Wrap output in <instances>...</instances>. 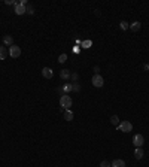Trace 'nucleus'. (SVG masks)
I'll return each instance as SVG.
<instances>
[{
	"label": "nucleus",
	"mask_w": 149,
	"mask_h": 167,
	"mask_svg": "<svg viewBox=\"0 0 149 167\" xmlns=\"http://www.w3.org/2000/svg\"><path fill=\"white\" fill-rule=\"evenodd\" d=\"M72 103H73V100H72V97H70L69 94H63V95L60 97V106H61L63 109H69V108L72 106Z\"/></svg>",
	"instance_id": "1"
},
{
	"label": "nucleus",
	"mask_w": 149,
	"mask_h": 167,
	"mask_svg": "<svg viewBox=\"0 0 149 167\" xmlns=\"http://www.w3.org/2000/svg\"><path fill=\"white\" fill-rule=\"evenodd\" d=\"M118 130L122 131V133H130L133 130V124H131L130 121H122V122H119Z\"/></svg>",
	"instance_id": "2"
},
{
	"label": "nucleus",
	"mask_w": 149,
	"mask_h": 167,
	"mask_svg": "<svg viewBox=\"0 0 149 167\" xmlns=\"http://www.w3.org/2000/svg\"><path fill=\"white\" fill-rule=\"evenodd\" d=\"M91 82H93V85L95 87V88H101L103 85H104V79L100 76L98 73H95L93 76V79H91Z\"/></svg>",
	"instance_id": "3"
},
{
	"label": "nucleus",
	"mask_w": 149,
	"mask_h": 167,
	"mask_svg": "<svg viewBox=\"0 0 149 167\" xmlns=\"http://www.w3.org/2000/svg\"><path fill=\"white\" fill-rule=\"evenodd\" d=\"M133 145H134L136 148H142V146L145 145V137H143L142 134H134V137H133Z\"/></svg>",
	"instance_id": "4"
},
{
	"label": "nucleus",
	"mask_w": 149,
	"mask_h": 167,
	"mask_svg": "<svg viewBox=\"0 0 149 167\" xmlns=\"http://www.w3.org/2000/svg\"><path fill=\"white\" fill-rule=\"evenodd\" d=\"M9 55L12 57V58H18V57L21 55V48L17 46V45L9 46Z\"/></svg>",
	"instance_id": "5"
},
{
	"label": "nucleus",
	"mask_w": 149,
	"mask_h": 167,
	"mask_svg": "<svg viewBox=\"0 0 149 167\" xmlns=\"http://www.w3.org/2000/svg\"><path fill=\"white\" fill-rule=\"evenodd\" d=\"M14 11H15L17 15H24V14H25V6L21 5L19 2H17V3L14 5Z\"/></svg>",
	"instance_id": "6"
},
{
	"label": "nucleus",
	"mask_w": 149,
	"mask_h": 167,
	"mask_svg": "<svg viewBox=\"0 0 149 167\" xmlns=\"http://www.w3.org/2000/svg\"><path fill=\"white\" fill-rule=\"evenodd\" d=\"M42 76L46 78V79H51V78L54 76L52 69H51V67H43V69H42Z\"/></svg>",
	"instance_id": "7"
},
{
	"label": "nucleus",
	"mask_w": 149,
	"mask_h": 167,
	"mask_svg": "<svg viewBox=\"0 0 149 167\" xmlns=\"http://www.w3.org/2000/svg\"><path fill=\"white\" fill-rule=\"evenodd\" d=\"M143 155H145L143 148H136V149H134V157H136V160H142V158H143Z\"/></svg>",
	"instance_id": "8"
},
{
	"label": "nucleus",
	"mask_w": 149,
	"mask_h": 167,
	"mask_svg": "<svg viewBox=\"0 0 149 167\" xmlns=\"http://www.w3.org/2000/svg\"><path fill=\"white\" fill-rule=\"evenodd\" d=\"M8 55H9V49L2 45V46H0V60H6Z\"/></svg>",
	"instance_id": "9"
},
{
	"label": "nucleus",
	"mask_w": 149,
	"mask_h": 167,
	"mask_svg": "<svg viewBox=\"0 0 149 167\" xmlns=\"http://www.w3.org/2000/svg\"><path fill=\"white\" fill-rule=\"evenodd\" d=\"M112 167H125V161L121 160V158H116L112 161Z\"/></svg>",
	"instance_id": "10"
},
{
	"label": "nucleus",
	"mask_w": 149,
	"mask_h": 167,
	"mask_svg": "<svg viewBox=\"0 0 149 167\" xmlns=\"http://www.w3.org/2000/svg\"><path fill=\"white\" fill-rule=\"evenodd\" d=\"M3 45H8V46H12V45H14V39H12V36H9V35H6V36H3Z\"/></svg>",
	"instance_id": "11"
},
{
	"label": "nucleus",
	"mask_w": 149,
	"mask_h": 167,
	"mask_svg": "<svg viewBox=\"0 0 149 167\" xmlns=\"http://www.w3.org/2000/svg\"><path fill=\"white\" fill-rule=\"evenodd\" d=\"M73 112L70 111V109H66V111H64V119H66V121H72V119H73Z\"/></svg>",
	"instance_id": "12"
},
{
	"label": "nucleus",
	"mask_w": 149,
	"mask_h": 167,
	"mask_svg": "<svg viewBox=\"0 0 149 167\" xmlns=\"http://www.w3.org/2000/svg\"><path fill=\"white\" fill-rule=\"evenodd\" d=\"M140 27H142V24L139 22V21H134V22H131L130 24V28L133 32H139L140 30Z\"/></svg>",
	"instance_id": "13"
},
{
	"label": "nucleus",
	"mask_w": 149,
	"mask_h": 167,
	"mask_svg": "<svg viewBox=\"0 0 149 167\" xmlns=\"http://www.w3.org/2000/svg\"><path fill=\"white\" fill-rule=\"evenodd\" d=\"M70 70H67V69H63V70H61V72H60V78H61V79H69V78H70Z\"/></svg>",
	"instance_id": "14"
},
{
	"label": "nucleus",
	"mask_w": 149,
	"mask_h": 167,
	"mask_svg": "<svg viewBox=\"0 0 149 167\" xmlns=\"http://www.w3.org/2000/svg\"><path fill=\"white\" fill-rule=\"evenodd\" d=\"M111 124L112 125H119V118H118V115H112L111 116Z\"/></svg>",
	"instance_id": "15"
},
{
	"label": "nucleus",
	"mask_w": 149,
	"mask_h": 167,
	"mask_svg": "<svg viewBox=\"0 0 149 167\" xmlns=\"http://www.w3.org/2000/svg\"><path fill=\"white\" fill-rule=\"evenodd\" d=\"M72 90H73V85H72V84H67V85H64V87H63V94L70 93Z\"/></svg>",
	"instance_id": "16"
},
{
	"label": "nucleus",
	"mask_w": 149,
	"mask_h": 167,
	"mask_svg": "<svg viewBox=\"0 0 149 167\" xmlns=\"http://www.w3.org/2000/svg\"><path fill=\"white\" fill-rule=\"evenodd\" d=\"M119 28H121V30L124 32V30H127V28H130V24H128L127 21H121V22H119Z\"/></svg>",
	"instance_id": "17"
},
{
	"label": "nucleus",
	"mask_w": 149,
	"mask_h": 167,
	"mask_svg": "<svg viewBox=\"0 0 149 167\" xmlns=\"http://www.w3.org/2000/svg\"><path fill=\"white\" fill-rule=\"evenodd\" d=\"M25 14L33 15V14H35V8H33L31 5H27V6H25Z\"/></svg>",
	"instance_id": "18"
},
{
	"label": "nucleus",
	"mask_w": 149,
	"mask_h": 167,
	"mask_svg": "<svg viewBox=\"0 0 149 167\" xmlns=\"http://www.w3.org/2000/svg\"><path fill=\"white\" fill-rule=\"evenodd\" d=\"M66 61H67V54H61V55L58 57V63L63 64V63H66Z\"/></svg>",
	"instance_id": "19"
},
{
	"label": "nucleus",
	"mask_w": 149,
	"mask_h": 167,
	"mask_svg": "<svg viewBox=\"0 0 149 167\" xmlns=\"http://www.w3.org/2000/svg\"><path fill=\"white\" fill-rule=\"evenodd\" d=\"M100 167H112V164L108 161V160H103V161L100 163Z\"/></svg>",
	"instance_id": "20"
},
{
	"label": "nucleus",
	"mask_w": 149,
	"mask_h": 167,
	"mask_svg": "<svg viewBox=\"0 0 149 167\" xmlns=\"http://www.w3.org/2000/svg\"><path fill=\"white\" fill-rule=\"evenodd\" d=\"M91 45H93L91 40H85V42H82V46H84V48H90Z\"/></svg>",
	"instance_id": "21"
},
{
	"label": "nucleus",
	"mask_w": 149,
	"mask_h": 167,
	"mask_svg": "<svg viewBox=\"0 0 149 167\" xmlns=\"http://www.w3.org/2000/svg\"><path fill=\"white\" fill-rule=\"evenodd\" d=\"M70 78H72L73 81H78V79H79V76H78V73H72V75H70Z\"/></svg>",
	"instance_id": "22"
},
{
	"label": "nucleus",
	"mask_w": 149,
	"mask_h": 167,
	"mask_svg": "<svg viewBox=\"0 0 149 167\" xmlns=\"http://www.w3.org/2000/svg\"><path fill=\"white\" fill-rule=\"evenodd\" d=\"M5 3H6V5H15L17 2H14V0H6Z\"/></svg>",
	"instance_id": "23"
},
{
	"label": "nucleus",
	"mask_w": 149,
	"mask_h": 167,
	"mask_svg": "<svg viewBox=\"0 0 149 167\" xmlns=\"http://www.w3.org/2000/svg\"><path fill=\"white\" fill-rule=\"evenodd\" d=\"M73 90H74V91H79V90H81V87H79L78 84H74V85H73Z\"/></svg>",
	"instance_id": "24"
},
{
	"label": "nucleus",
	"mask_w": 149,
	"mask_h": 167,
	"mask_svg": "<svg viewBox=\"0 0 149 167\" xmlns=\"http://www.w3.org/2000/svg\"><path fill=\"white\" fill-rule=\"evenodd\" d=\"M73 52H79V46H74V48H73Z\"/></svg>",
	"instance_id": "25"
},
{
	"label": "nucleus",
	"mask_w": 149,
	"mask_h": 167,
	"mask_svg": "<svg viewBox=\"0 0 149 167\" xmlns=\"http://www.w3.org/2000/svg\"><path fill=\"white\" fill-rule=\"evenodd\" d=\"M145 69H149V64H146V66H145Z\"/></svg>",
	"instance_id": "26"
}]
</instances>
